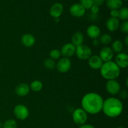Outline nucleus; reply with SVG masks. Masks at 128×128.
<instances>
[{"instance_id": "nucleus-1", "label": "nucleus", "mask_w": 128, "mask_h": 128, "mask_svg": "<svg viewBox=\"0 0 128 128\" xmlns=\"http://www.w3.org/2000/svg\"><path fill=\"white\" fill-rule=\"evenodd\" d=\"M104 100L96 92H89L82 97L81 108L90 114H97L102 111Z\"/></svg>"}, {"instance_id": "nucleus-2", "label": "nucleus", "mask_w": 128, "mask_h": 128, "mask_svg": "<svg viewBox=\"0 0 128 128\" xmlns=\"http://www.w3.org/2000/svg\"><path fill=\"white\" fill-rule=\"evenodd\" d=\"M123 104L120 100L115 97H110L104 100L102 111L110 118L118 117L122 113Z\"/></svg>"}, {"instance_id": "nucleus-3", "label": "nucleus", "mask_w": 128, "mask_h": 128, "mask_svg": "<svg viewBox=\"0 0 128 128\" xmlns=\"http://www.w3.org/2000/svg\"><path fill=\"white\" fill-rule=\"evenodd\" d=\"M100 73L105 80H116L120 76L121 69L115 63L114 61H110L104 62L100 69Z\"/></svg>"}, {"instance_id": "nucleus-4", "label": "nucleus", "mask_w": 128, "mask_h": 128, "mask_svg": "<svg viewBox=\"0 0 128 128\" xmlns=\"http://www.w3.org/2000/svg\"><path fill=\"white\" fill-rule=\"evenodd\" d=\"M75 54L79 60L82 61L88 60L92 56V50L88 46L81 44L76 47Z\"/></svg>"}, {"instance_id": "nucleus-5", "label": "nucleus", "mask_w": 128, "mask_h": 128, "mask_svg": "<svg viewBox=\"0 0 128 128\" xmlns=\"http://www.w3.org/2000/svg\"><path fill=\"white\" fill-rule=\"evenodd\" d=\"M72 118L75 124L81 126L86 124L88 120V113L82 108H77L72 112Z\"/></svg>"}, {"instance_id": "nucleus-6", "label": "nucleus", "mask_w": 128, "mask_h": 128, "mask_svg": "<svg viewBox=\"0 0 128 128\" xmlns=\"http://www.w3.org/2000/svg\"><path fill=\"white\" fill-rule=\"evenodd\" d=\"M14 114L17 119L20 120H25L29 116V110L23 104H18L14 108Z\"/></svg>"}, {"instance_id": "nucleus-7", "label": "nucleus", "mask_w": 128, "mask_h": 128, "mask_svg": "<svg viewBox=\"0 0 128 128\" xmlns=\"http://www.w3.org/2000/svg\"><path fill=\"white\" fill-rule=\"evenodd\" d=\"M106 90L110 94L115 96L121 91L120 82L116 80H108L106 83Z\"/></svg>"}, {"instance_id": "nucleus-8", "label": "nucleus", "mask_w": 128, "mask_h": 128, "mask_svg": "<svg viewBox=\"0 0 128 128\" xmlns=\"http://www.w3.org/2000/svg\"><path fill=\"white\" fill-rule=\"evenodd\" d=\"M58 71L62 73H65L70 71L71 67V61L67 58H62L59 60L56 64Z\"/></svg>"}, {"instance_id": "nucleus-9", "label": "nucleus", "mask_w": 128, "mask_h": 128, "mask_svg": "<svg viewBox=\"0 0 128 128\" xmlns=\"http://www.w3.org/2000/svg\"><path fill=\"white\" fill-rule=\"evenodd\" d=\"M75 51H76V46L72 44L71 42H68L64 44L62 46L60 52L63 58H69L75 54Z\"/></svg>"}, {"instance_id": "nucleus-10", "label": "nucleus", "mask_w": 128, "mask_h": 128, "mask_svg": "<svg viewBox=\"0 0 128 128\" xmlns=\"http://www.w3.org/2000/svg\"><path fill=\"white\" fill-rule=\"evenodd\" d=\"M86 10L80 3H75L71 6L70 12L72 16L76 18H81L84 15Z\"/></svg>"}, {"instance_id": "nucleus-11", "label": "nucleus", "mask_w": 128, "mask_h": 128, "mask_svg": "<svg viewBox=\"0 0 128 128\" xmlns=\"http://www.w3.org/2000/svg\"><path fill=\"white\" fill-rule=\"evenodd\" d=\"M99 56L102 60L103 62L112 61L114 57V52L110 47H104L101 50Z\"/></svg>"}, {"instance_id": "nucleus-12", "label": "nucleus", "mask_w": 128, "mask_h": 128, "mask_svg": "<svg viewBox=\"0 0 128 128\" xmlns=\"http://www.w3.org/2000/svg\"><path fill=\"white\" fill-rule=\"evenodd\" d=\"M115 63L120 69L126 68L128 66V56L125 52L118 53L115 58Z\"/></svg>"}, {"instance_id": "nucleus-13", "label": "nucleus", "mask_w": 128, "mask_h": 128, "mask_svg": "<svg viewBox=\"0 0 128 128\" xmlns=\"http://www.w3.org/2000/svg\"><path fill=\"white\" fill-rule=\"evenodd\" d=\"M103 63V61L98 55H92L88 59L89 66L93 70H100Z\"/></svg>"}, {"instance_id": "nucleus-14", "label": "nucleus", "mask_w": 128, "mask_h": 128, "mask_svg": "<svg viewBox=\"0 0 128 128\" xmlns=\"http://www.w3.org/2000/svg\"><path fill=\"white\" fill-rule=\"evenodd\" d=\"M63 12V6L60 2H56L51 6L50 10V15L54 18H59Z\"/></svg>"}, {"instance_id": "nucleus-15", "label": "nucleus", "mask_w": 128, "mask_h": 128, "mask_svg": "<svg viewBox=\"0 0 128 128\" xmlns=\"http://www.w3.org/2000/svg\"><path fill=\"white\" fill-rule=\"evenodd\" d=\"M21 44L25 47L31 48L34 45L36 42V38L31 34H24L21 37Z\"/></svg>"}, {"instance_id": "nucleus-16", "label": "nucleus", "mask_w": 128, "mask_h": 128, "mask_svg": "<svg viewBox=\"0 0 128 128\" xmlns=\"http://www.w3.org/2000/svg\"><path fill=\"white\" fill-rule=\"evenodd\" d=\"M86 34L90 38L94 40V39L98 38V37L100 36L101 30L96 25H91L86 30Z\"/></svg>"}, {"instance_id": "nucleus-17", "label": "nucleus", "mask_w": 128, "mask_h": 128, "mask_svg": "<svg viewBox=\"0 0 128 128\" xmlns=\"http://www.w3.org/2000/svg\"><path fill=\"white\" fill-rule=\"evenodd\" d=\"M120 22L118 18H110L106 22V26L108 31L111 32H114L120 28Z\"/></svg>"}, {"instance_id": "nucleus-18", "label": "nucleus", "mask_w": 128, "mask_h": 128, "mask_svg": "<svg viewBox=\"0 0 128 128\" xmlns=\"http://www.w3.org/2000/svg\"><path fill=\"white\" fill-rule=\"evenodd\" d=\"M30 86L26 83H20L15 88V92L16 94L21 97H24L28 94L30 92Z\"/></svg>"}, {"instance_id": "nucleus-19", "label": "nucleus", "mask_w": 128, "mask_h": 128, "mask_svg": "<svg viewBox=\"0 0 128 128\" xmlns=\"http://www.w3.org/2000/svg\"><path fill=\"white\" fill-rule=\"evenodd\" d=\"M84 41L83 34L80 31H77L72 35L71 38V43L75 46H78L82 44Z\"/></svg>"}, {"instance_id": "nucleus-20", "label": "nucleus", "mask_w": 128, "mask_h": 128, "mask_svg": "<svg viewBox=\"0 0 128 128\" xmlns=\"http://www.w3.org/2000/svg\"><path fill=\"white\" fill-rule=\"evenodd\" d=\"M106 6L110 10H119L122 5V0H106Z\"/></svg>"}, {"instance_id": "nucleus-21", "label": "nucleus", "mask_w": 128, "mask_h": 128, "mask_svg": "<svg viewBox=\"0 0 128 128\" xmlns=\"http://www.w3.org/2000/svg\"><path fill=\"white\" fill-rule=\"evenodd\" d=\"M111 48L114 52L118 54L120 53L123 49V43L120 40H115L112 42Z\"/></svg>"}, {"instance_id": "nucleus-22", "label": "nucleus", "mask_w": 128, "mask_h": 128, "mask_svg": "<svg viewBox=\"0 0 128 128\" xmlns=\"http://www.w3.org/2000/svg\"><path fill=\"white\" fill-rule=\"evenodd\" d=\"M42 86H43V85L41 81H39V80H34L30 84V88L34 92H38L42 90Z\"/></svg>"}, {"instance_id": "nucleus-23", "label": "nucleus", "mask_w": 128, "mask_h": 128, "mask_svg": "<svg viewBox=\"0 0 128 128\" xmlns=\"http://www.w3.org/2000/svg\"><path fill=\"white\" fill-rule=\"evenodd\" d=\"M99 40L100 41V43L103 44L104 45H107L111 42V41H112V37L110 34H108L104 33L100 36Z\"/></svg>"}, {"instance_id": "nucleus-24", "label": "nucleus", "mask_w": 128, "mask_h": 128, "mask_svg": "<svg viewBox=\"0 0 128 128\" xmlns=\"http://www.w3.org/2000/svg\"><path fill=\"white\" fill-rule=\"evenodd\" d=\"M119 18L122 21H127L128 19V9L126 7L121 8L119 10Z\"/></svg>"}, {"instance_id": "nucleus-25", "label": "nucleus", "mask_w": 128, "mask_h": 128, "mask_svg": "<svg viewBox=\"0 0 128 128\" xmlns=\"http://www.w3.org/2000/svg\"><path fill=\"white\" fill-rule=\"evenodd\" d=\"M2 128H17V122L15 120L10 119L2 124Z\"/></svg>"}, {"instance_id": "nucleus-26", "label": "nucleus", "mask_w": 128, "mask_h": 128, "mask_svg": "<svg viewBox=\"0 0 128 128\" xmlns=\"http://www.w3.org/2000/svg\"><path fill=\"white\" fill-rule=\"evenodd\" d=\"M44 66L48 70H53L56 67V63L51 58H46L44 61Z\"/></svg>"}, {"instance_id": "nucleus-27", "label": "nucleus", "mask_w": 128, "mask_h": 128, "mask_svg": "<svg viewBox=\"0 0 128 128\" xmlns=\"http://www.w3.org/2000/svg\"><path fill=\"white\" fill-rule=\"evenodd\" d=\"M61 56V52H60V50H56V49H54V50H52L50 52V58L52 59V60H57L58 59L60 58Z\"/></svg>"}, {"instance_id": "nucleus-28", "label": "nucleus", "mask_w": 128, "mask_h": 128, "mask_svg": "<svg viewBox=\"0 0 128 128\" xmlns=\"http://www.w3.org/2000/svg\"><path fill=\"white\" fill-rule=\"evenodd\" d=\"M81 4L84 7L85 10H89L93 5L92 0H80Z\"/></svg>"}, {"instance_id": "nucleus-29", "label": "nucleus", "mask_w": 128, "mask_h": 128, "mask_svg": "<svg viewBox=\"0 0 128 128\" xmlns=\"http://www.w3.org/2000/svg\"><path fill=\"white\" fill-rule=\"evenodd\" d=\"M120 28L121 31L122 32H124V34H128V21H125L121 24V25H120Z\"/></svg>"}, {"instance_id": "nucleus-30", "label": "nucleus", "mask_w": 128, "mask_h": 128, "mask_svg": "<svg viewBox=\"0 0 128 128\" xmlns=\"http://www.w3.org/2000/svg\"><path fill=\"white\" fill-rule=\"evenodd\" d=\"M111 17L118 18L119 16V10H112L110 11Z\"/></svg>"}, {"instance_id": "nucleus-31", "label": "nucleus", "mask_w": 128, "mask_h": 128, "mask_svg": "<svg viewBox=\"0 0 128 128\" xmlns=\"http://www.w3.org/2000/svg\"><path fill=\"white\" fill-rule=\"evenodd\" d=\"M90 9H91L92 14H96L99 12V11H100V8L97 6H95V5H92V7Z\"/></svg>"}, {"instance_id": "nucleus-32", "label": "nucleus", "mask_w": 128, "mask_h": 128, "mask_svg": "<svg viewBox=\"0 0 128 128\" xmlns=\"http://www.w3.org/2000/svg\"><path fill=\"white\" fill-rule=\"evenodd\" d=\"M118 94H120V96L122 99H126L128 97V92L127 91L123 90V91H120V92Z\"/></svg>"}, {"instance_id": "nucleus-33", "label": "nucleus", "mask_w": 128, "mask_h": 128, "mask_svg": "<svg viewBox=\"0 0 128 128\" xmlns=\"http://www.w3.org/2000/svg\"><path fill=\"white\" fill-rule=\"evenodd\" d=\"M92 1H93V5L99 7L103 4V2H104V0H92Z\"/></svg>"}, {"instance_id": "nucleus-34", "label": "nucleus", "mask_w": 128, "mask_h": 128, "mask_svg": "<svg viewBox=\"0 0 128 128\" xmlns=\"http://www.w3.org/2000/svg\"><path fill=\"white\" fill-rule=\"evenodd\" d=\"M79 128H95L92 125L90 124H84L80 126Z\"/></svg>"}, {"instance_id": "nucleus-35", "label": "nucleus", "mask_w": 128, "mask_h": 128, "mask_svg": "<svg viewBox=\"0 0 128 128\" xmlns=\"http://www.w3.org/2000/svg\"><path fill=\"white\" fill-rule=\"evenodd\" d=\"M92 44H93L94 46H99L101 43H100V40L97 38V39H94V40H93V41H92Z\"/></svg>"}, {"instance_id": "nucleus-36", "label": "nucleus", "mask_w": 128, "mask_h": 128, "mask_svg": "<svg viewBox=\"0 0 128 128\" xmlns=\"http://www.w3.org/2000/svg\"><path fill=\"white\" fill-rule=\"evenodd\" d=\"M124 44L126 46H128V36H126L124 39Z\"/></svg>"}, {"instance_id": "nucleus-37", "label": "nucleus", "mask_w": 128, "mask_h": 128, "mask_svg": "<svg viewBox=\"0 0 128 128\" xmlns=\"http://www.w3.org/2000/svg\"><path fill=\"white\" fill-rule=\"evenodd\" d=\"M2 127V123L0 121V128H1Z\"/></svg>"}, {"instance_id": "nucleus-38", "label": "nucleus", "mask_w": 128, "mask_h": 128, "mask_svg": "<svg viewBox=\"0 0 128 128\" xmlns=\"http://www.w3.org/2000/svg\"><path fill=\"white\" fill-rule=\"evenodd\" d=\"M124 128L123 127H118V128Z\"/></svg>"}, {"instance_id": "nucleus-39", "label": "nucleus", "mask_w": 128, "mask_h": 128, "mask_svg": "<svg viewBox=\"0 0 128 128\" xmlns=\"http://www.w3.org/2000/svg\"></svg>"}]
</instances>
